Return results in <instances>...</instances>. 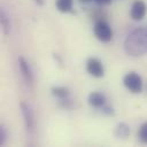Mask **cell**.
Instances as JSON below:
<instances>
[{
  "label": "cell",
  "instance_id": "cell-1",
  "mask_svg": "<svg viewBox=\"0 0 147 147\" xmlns=\"http://www.w3.org/2000/svg\"><path fill=\"white\" fill-rule=\"evenodd\" d=\"M124 51L130 56H141L147 53V25L134 29L124 40Z\"/></svg>",
  "mask_w": 147,
  "mask_h": 147
},
{
  "label": "cell",
  "instance_id": "cell-2",
  "mask_svg": "<svg viewBox=\"0 0 147 147\" xmlns=\"http://www.w3.org/2000/svg\"><path fill=\"white\" fill-rule=\"evenodd\" d=\"M123 84L131 93H140L142 90V79L134 71H131L124 76Z\"/></svg>",
  "mask_w": 147,
  "mask_h": 147
},
{
  "label": "cell",
  "instance_id": "cell-3",
  "mask_svg": "<svg viewBox=\"0 0 147 147\" xmlns=\"http://www.w3.org/2000/svg\"><path fill=\"white\" fill-rule=\"evenodd\" d=\"M93 31L94 36L102 42H109L113 39V30L107 23V21L96 22L93 28Z\"/></svg>",
  "mask_w": 147,
  "mask_h": 147
},
{
  "label": "cell",
  "instance_id": "cell-4",
  "mask_svg": "<svg viewBox=\"0 0 147 147\" xmlns=\"http://www.w3.org/2000/svg\"><path fill=\"white\" fill-rule=\"evenodd\" d=\"M86 71L95 78H100L105 75L103 65H102L101 61L96 57H90L86 61Z\"/></svg>",
  "mask_w": 147,
  "mask_h": 147
},
{
  "label": "cell",
  "instance_id": "cell-5",
  "mask_svg": "<svg viewBox=\"0 0 147 147\" xmlns=\"http://www.w3.org/2000/svg\"><path fill=\"white\" fill-rule=\"evenodd\" d=\"M147 11V6L142 0H136L133 1L130 10V17L133 21H141Z\"/></svg>",
  "mask_w": 147,
  "mask_h": 147
},
{
  "label": "cell",
  "instance_id": "cell-6",
  "mask_svg": "<svg viewBox=\"0 0 147 147\" xmlns=\"http://www.w3.org/2000/svg\"><path fill=\"white\" fill-rule=\"evenodd\" d=\"M18 64H20V70L22 72V76L25 79L26 84L29 86H32L33 85V75H32V71H31L29 63L26 62V60L23 56H20L18 57Z\"/></svg>",
  "mask_w": 147,
  "mask_h": 147
},
{
  "label": "cell",
  "instance_id": "cell-7",
  "mask_svg": "<svg viewBox=\"0 0 147 147\" xmlns=\"http://www.w3.org/2000/svg\"><path fill=\"white\" fill-rule=\"evenodd\" d=\"M21 110H22L24 122H25V126H26L28 131L32 132L33 129H34V118H33V113H32L31 108L26 103L21 102Z\"/></svg>",
  "mask_w": 147,
  "mask_h": 147
},
{
  "label": "cell",
  "instance_id": "cell-8",
  "mask_svg": "<svg viewBox=\"0 0 147 147\" xmlns=\"http://www.w3.org/2000/svg\"><path fill=\"white\" fill-rule=\"evenodd\" d=\"M88 103L94 108H102L106 105V98L100 92H92L88 95Z\"/></svg>",
  "mask_w": 147,
  "mask_h": 147
},
{
  "label": "cell",
  "instance_id": "cell-9",
  "mask_svg": "<svg viewBox=\"0 0 147 147\" xmlns=\"http://www.w3.org/2000/svg\"><path fill=\"white\" fill-rule=\"evenodd\" d=\"M72 3H74V0H56L55 1L57 10L61 13L72 11Z\"/></svg>",
  "mask_w": 147,
  "mask_h": 147
},
{
  "label": "cell",
  "instance_id": "cell-10",
  "mask_svg": "<svg viewBox=\"0 0 147 147\" xmlns=\"http://www.w3.org/2000/svg\"><path fill=\"white\" fill-rule=\"evenodd\" d=\"M130 134V129L126 123H119L115 129V136L121 139H126Z\"/></svg>",
  "mask_w": 147,
  "mask_h": 147
},
{
  "label": "cell",
  "instance_id": "cell-11",
  "mask_svg": "<svg viewBox=\"0 0 147 147\" xmlns=\"http://www.w3.org/2000/svg\"><path fill=\"white\" fill-rule=\"evenodd\" d=\"M91 17L92 20L96 23V22H102V21H107V13L105 9L102 8H94L92 11H91Z\"/></svg>",
  "mask_w": 147,
  "mask_h": 147
},
{
  "label": "cell",
  "instance_id": "cell-12",
  "mask_svg": "<svg viewBox=\"0 0 147 147\" xmlns=\"http://www.w3.org/2000/svg\"><path fill=\"white\" fill-rule=\"evenodd\" d=\"M52 94L59 99H65L69 96L70 92H69V88L64 86H54L52 87Z\"/></svg>",
  "mask_w": 147,
  "mask_h": 147
},
{
  "label": "cell",
  "instance_id": "cell-13",
  "mask_svg": "<svg viewBox=\"0 0 147 147\" xmlns=\"http://www.w3.org/2000/svg\"><path fill=\"white\" fill-rule=\"evenodd\" d=\"M0 14H1V25H2V30H3V33L7 36V34H9V32H10V22H9L8 17H7V15H6V13H5L3 10H1Z\"/></svg>",
  "mask_w": 147,
  "mask_h": 147
},
{
  "label": "cell",
  "instance_id": "cell-14",
  "mask_svg": "<svg viewBox=\"0 0 147 147\" xmlns=\"http://www.w3.org/2000/svg\"><path fill=\"white\" fill-rule=\"evenodd\" d=\"M138 138L142 144H147V122L140 125L138 130Z\"/></svg>",
  "mask_w": 147,
  "mask_h": 147
},
{
  "label": "cell",
  "instance_id": "cell-15",
  "mask_svg": "<svg viewBox=\"0 0 147 147\" xmlns=\"http://www.w3.org/2000/svg\"><path fill=\"white\" fill-rule=\"evenodd\" d=\"M5 140H6V131H5V127L1 126L0 127V145H3Z\"/></svg>",
  "mask_w": 147,
  "mask_h": 147
},
{
  "label": "cell",
  "instance_id": "cell-16",
  "mask_svg": "<svg viewBox=\"0 0 147 147\" xmlns=\"http://www.w3.org/2000/svg\"><path fill=\"white\" fill-rule=\"evenodd\" d=\"M102 110H103L106 114H108V115H113V114H114L113 108H110L109 106H103V107H102Z\"/></svg>",
  "mask_w": 147,
  "mask_h": 147
},
{
  "label": "cell",
  "instance_id": "cell-17",
  "mask_svg": "<svg viewBox=\"0 0 147 147\" xmlns=\"http://www.w3.org/2000/svg\"><path fill=\"white\" fill-rule=\"evenodd\" d=\"M94 1H96L98 3H101V5H107V3H109L111 0H94Z\"/></svg>",
  "mask_w": 147,
  "mask_h": 147
},
{
  "label": "cell",
  "instance_id": "cell-18",
  "mask_svg": "<svg viewBox=\"0 0 147 147\" xmlns=\"http://www.w3.org/2000/svg\"><path fill=\"white\" fill-rule=\"evenodd\" d=\"M34 1H36L39 6H42V5H44V0H34Z\"/></svg>",
  "mask_w": 147,
  "mask_h": 147
},
{
  "label": "cell",
  "instance_id": "cell-19",
  "mask_svg": "<svg viewBox=\"0 0 147 147\" xmlns=\"http://www.w3.org/2000/svg\"><path fill=\"white\" fill-rule=\"evenodd\" d=\"M80 2H84V3H87V2H90V1H92V0H79Z\"/></svg>",
  "mask_w": 147,
  "mask_h": 147
}]
</instances>
